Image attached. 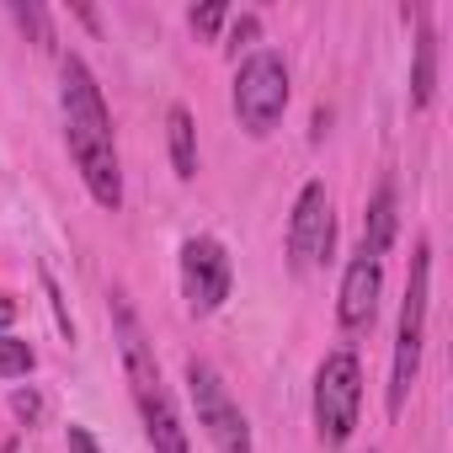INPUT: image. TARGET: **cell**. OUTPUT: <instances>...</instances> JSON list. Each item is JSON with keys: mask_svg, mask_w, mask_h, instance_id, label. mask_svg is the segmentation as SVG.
I'll use <instances>...</instances> for the list:
<instances>
[{"mask_svg": "<svg viewBox=\"0 0 453 453\" xmlns=\"http://www.w3.org/2000/svg\"><path fill=\"white\" fill-rule=\"evenodd\" d=\"M379 288H384V267L373 257H352L342 273V294H336V320L342 331H368L373 310H379Z\"/></svg>", "mask_w": 453, "mask_h": 453, "instance_id": "obj_9", "label": "cell"}, {"mask_svg": "<svg viewBox=\"0 0 453 453\" xmlns=\"http://www.w3.org/2000/svg\"><path fill=\"white\" fill-rule=\"evenodd\" d=\"M12 411H17L22 421H38V416H43V400H38V389H17V395H12Z\"/></svg>", "mask_w": 453, "mask_h": 453, "instance_id": "obj_18", "label": "cell"}, {"mask_svg": "<svg viewBox=\"0 0 453 453\" xmlns=\"http://www.w3.org/2000/svg\"><path fill=\"white\" fill-rule=\"evenodd\" d=\"M43 288H49V299H54V320H59V331L75 342V320H70V310H65V294H59V283H54V273L43 267Z\"/></svg>", "mask_w": 453, "mask_h": 453, "instance_id": "obj_17", "label": "cell"}, {"mask_svg": "<svg viewBox=\"0 0 453 453\" xmlns=\"http://www.w3.org/2000/svg\"><path fill=\"white\" fill-rule=\"evenodd\" d=\"M12 17H17L22 33H33V43H38L43 54L54 49V22H49V12L38 6V0H12Z\"/></svg>", "mask_w": 453, "mask_h": 453, "instance_id": "obj_14", "label": "cell"}, {"mask_svg": "<svg viewBox=\"0 0 453 453\" xmlns=\"http://www.w3.org/2000/svg\"><path fill=\"white\" fill-rule=\"evenodd\" d=\"M33 347L27 342H17V336H0V379H22V373H33Z\"/></svg>", "mask_w": 453, "mask_h": 453, "instance_id": "obj_15", "label": "cell"}, {"mask_svg": "<svg viewBox=\"0 0 453 453\" xmlns=\"http://www.w3.org/2000/svg\"><path fill=\"white\" fill-rule=\"evenodd\" d=\"M283 112H288V65L273 49H262L235 75V118L251 139H267L283 123Z\"/></svg>", "mask_w": 453, "mask_h": 453, "instance_id": "obj_4", "label": "cell"}, {"mask_svg": "<svg viewBox=\"0 0 453 453\" xmlns=\"http://www.w3.org/2000/svg\"><path fill=\"white\" fill-rule=\"evenodd\" d=\"M357 405H363V368L352 347L326 352L320 373H315V432L326 448H342L357 426Z\"/></svg>", "mask_w": 453, "mask_h": 453, "instance_id": "obj_3", "label": "cell"}, {"mask_svg": "<svg viewBox=\"0 0 453 453\" xmlns=\"http://www.w3.org/2000/svg\"><path fill=\"white\" fill-rule=\"evenodd\" d=\"M12 320H17V299H0V336H6Z\"/></svg>", "mask_w": 453, "mask_h": 453, "instance_id": "obj_21", "label": "cell"}, {"mask_svg": "<svg viewBox=\"0 0 453 453\" xmlns=\"http://www.w3.org/2000/svg\"><path fill=\"white\" fill-rule=\"evenodd\" d=\"M59 81H65V134H70V155L86 176V192L96 197V208L118 213L123 208V171H118L112 118H107L102 86L86 70V59H75V54L59 65Z\"/></svg>", "mask_w": 453, "mask_h": 453, "instance_id": "obj_1", "label": "cell"}, {"mask_svg": "<svg viewBox=\"0 0 453 453\" xmlns=\"http://www.w3.org/2000/svg\"><path fill=\"white\" fill-rule=\"evenodd\" d=\"M257 33H262V22H257V17H241V22L230 27V43H235V49H241V43H257Z\"/></svg>", "mask_w": 453, "mask_h": 453, "instance_id": "obj_19", "label": "cell"}, {"mask_svg": "<svg viewBox=\"0 0 453 453\" xmlns=\"http://www.w3.org/2000/svg\"><path fill=\"white\" fill-rule=\"evenodd\" d=\"M230 257L213 235H192L181 246V294L192 304V315H213L224 299H230Z\"/></svg>", "mask_w": 453, "mask_h": 453, "instance_id": "obj_7", "label": "cell"}, {"mask_svg": "<svg viewBox=\"0 0 453 453\" xmlns=\"http://www.w3.org/2000/svg\"><path fill=\"white\" fill-rule=\"evenodd\" d=\"M224 17H230V6H224V0H208V6H192V27H197L203 38H213V33L224 27Z\"/></svg>", "mask_w": 453, "mask_h": 453, "instance_id": "obj_16", "label": "cell"}, {"mask_svg": "<svg viewBox=\"0 0 453 453\" xmlns=\"http://www.w3.org/2000/svg\"><path fill=\"white\" fill-rule=\"evenodd\" d=\"M187 389H192V405H197V426L208 432V442L219 453H251V426L241 416V405L230 400L224 379L208 368V363H187Z\"/></svg>", "mask_w": 453, "mask_h": 453, "instance_id": "obj_5", "label": "cell"}, {"mask_svg": "<svg viewBox=\"0 0 453 453\" xmlns=\"http://www.w3.org/2000/svg\"><path fill=\"white\" fill-rule=\"evenodd\" d=\"M411 17H416V27H421V38H416V75H411V102L416 107H432V91H437V38H432V27H426V12L421 6H405Z\"/></svg>", "mask_w": 453, "mask_h": 453, "instance_id": "obj_12", "label": "cell"}, {"mask_svg": "<svg viewBox=\"0 0 453 453\" xmlns=\"http://www.w3.org/2000/svg\"><path fill=\"white\" fill-rule=\"evenodd\" d=\"M70 453H102V448H96V437L86 426H70Z\"/></svg>", "mask_w": 453, "mask_h": 453, "instance_id": "obj_20", "label": "cell"}, {"mask_svg": "<svg viewBox=\"0 0 453 453\" xmlns=\"http://www.w3.org/2000/svg\"><path fill=\"white\" fill-rule=\"evenodd\" d=\"M331 241H336V219H331L326 181H304V192L294 203V219H288V267L315 273L320 262H331Z\"/></svg>", "mask_w": 453, "mask_h": 453, "instance_id": "obj_6", "label": "cell"}, {"mask_svg": "<svg viewBox=\"0 0 453 453\" xmlns=\"http://www.w3.org/2000/svg\"><path fill=\"white\" fill-rule=\"evenodd\" d=\"M395 246V181H379L368 213H363V257H384Z\"/></svg>", "mask_w": 453, "mask_h": 453, "instance_id": "obj_10", "label": "cell"}, {"mask_svg": "<svg viewBox=\"0 0 453 453\" xmlns=\"http://www.w3.org/2000/svg\"><path fill=\"white\" fill-rule=\"evenodd\" d=\"M426 278H432V246L421 241L411 257V283H405V304H400V331H395V368H389V416L405 411V395L416 384L421 368V331H426Z\"/></svg>", "mask_w": 453, "mask_h": 453, "instance_id": "obj_2", "label": "cell"}, {"mask_svg": "<svg viewBox=\"0 0 453 453\" xmlns=\"http://www.w3.org/2000/svg\"><path fill=\"white\" fill-rule=\"evenodd\" d=\"M139 411H144V432H150L155 453H187V432H181V416H176V405H171L165 389L150 395Z\"/></svg>", "mask_w": 453, "mask_h": 453, "instance_id": "obj_11", "label": "cell"}, {"mask_svg": "<svg viewBox=\"0 0 453 453\" xmlns=\"http://www.w3.org/2000/svg\"><path fill=\"white\" fill-rule=\"evenodd\" d=\"M165 139H171V165H176V176L192 181V176H197V128H192V112H187L181 102L165 112Z\"/></svg>", "mask_w": 453, "mask_h": 453, "instance_id": "obj_13", "label": "cell"}, {"mask_svg": "<svg viewBox=\"0 0 453 453\" xmlns=\"http://www.w3.org/2000/svg\"><path fill=\"white\" fill-rule=\"evenodd\" d=\"M112 331H118V352H123V373H128V384H134V400L144 405V400L160 395L165 384H160L155 347H150V336H144V326H139V315H134V304H128L123 294H112Z\"/></svg>", "mask_w": 453, "mask_h": 453, "instance_id": "obj_8", "label": "cell"}]
</instances>
